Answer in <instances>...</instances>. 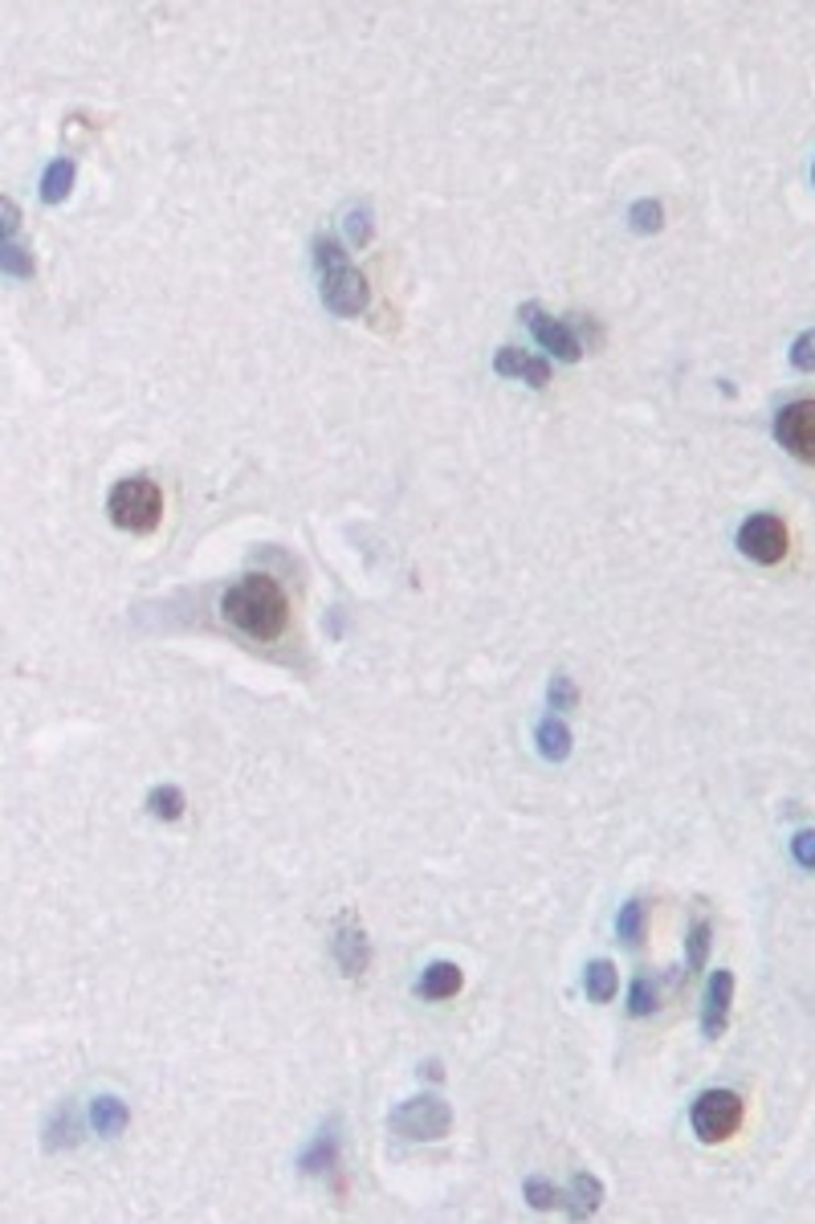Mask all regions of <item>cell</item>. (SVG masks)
<instances>
[{
  "instance_id": "obj_7",
  "label": "cell",
  "mask_w": 815,
  "mask_h": 1224,
  "mask_svg": "<svg viewBox=\"0 0 815 1224\" xmlns=\"http://www.w3.org/2000/svg\"><path fill=\"white\" fill-rule=\"evenodd\" d=\"M322 303L331 306L334 315H343V319L363 315L367 303H372L367 278H363L360 270H351V265H339L331 274H322Z\"/></svg>"
},
{
  "instance_id": "obj_23",
  "label": "cell",
  "mask_w": 815,
  "mask_h": 1224,
  "mask_svg": "<svg viewBox=\"0 0 815 1224\" xmlns=\"http://www.w3.org/2000/svg\"><path fill=\"white\" fill-rule=\"evenodd\" d=\"M628 221H632L636 233H657V229L664 225L661 200H649V196H645V200H636L632 209H628Z\"/></svg>"
},
{
  "instance_id": "obj_28",
  "label": "cell",
  "mask_w": 815,
  "mask_h": 1224,
  "mask_svg": "<svg viewBox=\"0 0 815 1224\" xmlns=\"http://www.w3.org/2000/svg\"><path fill=\"white\" fill-rule=\"evenodd\" d=\"M791 363L800 368V372H815V327L812 331H803L795 343H791Z\"/></svg>"
},
{
  "instance_id": "obj_12",
  "label": "cell",
  "mask_w": 815,
  "mask_h": 1224,
  "mask_svg": "<svg viewBox=\"0 0 815 1224\" xmlns=\"http://www.w3.org/2000/svg\"><path fill=\"white\" fill-rule=\"evenodd\" d=\"M298 1168L302 1176H331L339 1168V1123L331 1118V1127H322L315 1135V1143L298 1155Z\"/></svg>"
},
{
  "instance_id": "obj_1",
  "label": "cell",
  "mask_w": 815,
  "mask_h": 1224,
  "mask_svg": "<svg viewBox=\"0 0 815 1224\" xmlns=\"http://www.w3.org/2000/svg\"><path fill=\"white\" fill-rule=\"evenodd\" d=\"M221 612L229 625H236L253 641L282 637V629L290 621L286 592H282L274 576H245V580H236L221 597Z\"/></svg>"
},
{
  "instance_id": "obj_14",
  "label": "cell",
  "mask_w": 815,
  "mask_h": 1224,
  "mask_svg": "<svg viewBox=\"0 0 815 1224\" xmlns=\"http://www.w3.org/2000/svg\"><path fill=\"white\" fill-rule=\"evenodd\" d=\"M90 1123H95L98 1135H107V1139H114V1135H123L126 1123H131V1111H126V1102H119L114 1094H102V1099L90 1102Z\"/></svg>"
},
{
  "instance_id": "obj_30",
  "label": "cell",
  "mask_w": 815,
  "mask_h": 1224,
  "mask_svg": "<svg viewBox=\"0 0 815 1224\" xmlns=\"http://www.w3.org/2000/svg\"><path fill=\"white\" fill-rule=\"evenodd\" d=\"M346 237H351L355 245H367V241H372V212L367 209L346 212Z\"/></svg>"
},
{
  "instance_id": "obj_19",
  "label": "cell",
  "mask_w": 815,
  "mask_h": 1224,
  "mask_svg": "<svg viewBox=\"0 0 815 1224\" xmlns=\"http://www.w3.org/2000/svg\"><path fill=\"white\" fill-rule=\"evenodd\" d=\"M184 808H188V800H184L176 784H159V788L147 793V812H152L155 821H180Z\"/></svg>"
},
{
  "instance_id": "obj_29",
  "label": "cell",
  "mask_w": 815,
  "mask_h": 1224,
  "mask_svg": "<svg viewBox=\"0 0 815 1224\" xmlns=\"http://www.w3.org/2000/svg\"><path fill=\"white\" fill-rule=\"evenodd\" d=\"M575 702H580V690H575V682H571L566 674H554V682H551V707L554 710H571Z\"/></svg>"
},
{
  "instance_id": "obj_24",
  "label": "cell",
  "mask_w": 815,
  "mask_h": 1224,
  "mask_svg": "<svg viewBox=\"0 0 815 1224\" xmlns=\"http://www.w3.org/2000/svg\"><path fill=\"white\" fill-rule=\"evenodd\" d=\"M0 270L13 274V278H33V253L25 245H16V241H4L0 245Z\"/></svg>"
},
{
  "instance_id": "obj_31",
  "label": "cell",
  "mask_w": 815,
  "mask_h": 1224,
  "mask_svg": "<svg viewBox=\"0 0 815 1224\" xmlns=\"http://www.w3.org/2000/svg\"><path fill=\"white\" fill-rule=\"evenodd\" d=\"M791 853H795V862H800L803 870H815V829H803V833H795V841H791Z\"/></svg>"
},
{
  "instance_id": "obj_18",
  "label": "cell",
  "mask_w": 815,
  "mask_h": 1224,
  "mask_svg": "<svg viewBox=\"0 0 815 1224\" xmlns=\"http://www.w3.org/2000/svg\"><path fill=\"white\" fill-rule=\"evenodd\" d=\"M78 1135H82V1123H78V1111L74 1106H57V1114L49 1118V1127H45V1147L49 1151H57V1147H74L78 1143Z\"/></svg>"
},
{
  "instance_id": "obj_27",
  "label": "cell",
  "mask_w": 815,
  "mask_h": 1224,
  "mask_svg": "<svg viewBox=\"0 0 815 1224\" xmlns=\"http://www.w3.org/2000/svg\"><path fill=\"white\" fill-rule=\"evenodd\" d=\"M315 262L322 274H331V270H339V265H346V253L343 245L334 241V237H318L315 241Z\"/></svg>"
},
{
  "instance_id": "obj_21",
  "label": "cell",
  "mask_w": 815,
  "mask_h": 1224,
  "mask_svg": "<svg viewBox=\"0 0 815 1224\" xmlns=\"http://www.w3.org/2000/svg\"><path fill=\"white\" fill-rule=\"evenodd\" d=\"M616 935H620L628 947H640V939H645V903H640V898L620 906V915H616Z\"/></svg>"
},
{
  "instance_id": "obj_5",
  "label": "cell",
  "mask_w": 815,
  "mask_h": 1224,
  "mask_svg": "<svg viewBox=\"0 0 815 1224\" xmlns=\"http://www.w3.org/2000/svg\"><path fill=\"white\" fill-rule=\"evenodd\" d=\"M738 551L762 568H771L779 559L788 556V527L779 515H750L742 527H738Z\"/></svg>"
},
{
  "instance_id": "obj_16",
  "label": "cell",
  "mask_w": 815,
  "mask_h": 1224,
  "mask_svg": "<svg viewBox=\"0 0 815 1224\" xmlns=\"http://www.w3.org/2000/svg\"><path fill=\"white\" fill-rule=\"evenodd\" d=\"M535 739H539L542 759H551V764H563L566 755H571V731H566V723L563 719H554V714L542 719L539 731H535Z\"/></svg>"
},
{
  "instance_id": "obj_4",
  "label": "cell",
  "mask_w": 815,
  "mask_h": 1224,
  "mask_svg": "<svg viewBox=\"0 0 815 1224\" xmlns=\"http://www.w3.org/2000/svg\"><path fill=\"white\" fill-rule=\"evenodd\" d=\"M742 1114H747V1106L734 1090H705V1094H697L690 1111L693 1135L702 1143H726L734 1130L742 1127Z\"/></svg>"
},
{
  "instance_id": "obj_9",
  "label": "cell",
  "mask_w": 815,
  "mask_h": 1224,
  "mask_svg": "<svg viewBox=\"0 0 815 1224\" xmlns=\"http://www.w3.org/2000/svg\"><path fill=\"white\" fill-rule=\"evenodd\" d=\"M331 951H334V960H339V968H343L346 975H363V972H367V963H372V947H367L363 922L351 915V910H346V915L334 922Z\"/></svg>"
},
{
  "instance_id": "obj_2",
  "label": "cell",
  "mask_w": 815,
  "mask_h": 1224,
  "mask_svg": "<svg viewBox=\"0 0 815 1224\" xmlns=\"http://www.w3.org/2000/svg\"><path fill=\"white\" fill-rule=\"evenodd\" d=\"M107 515L119 531L152 535L164 518V490L152 478H123V482H114L111 499H107Z\"/></svg>"
},
{
  "instance_id": "obj_26",
  "label": "cell",
  "mask_w": 815,
  "mask_h": 1224,
  "mask_svg": "<svg viewBox=\"0 0 815 1224\" xmlns=\"http://www.w3.org/2000/svg\"><path fill=\"white\" fill-rule=\"evenodd\" d=\"M709 935H714V927L705 922V918H697L690 927V939H685V947H690V972H702L705 968V955H709Z\"/></svg>"
},
{
  "instance_id": "obj_20",
  "label": "cell",
  "mask_w": 815,
  "mask_h": 1224,
  "mask_svg": "<svg viewBox=\"0 0 815 1224\" xmlns=\"http://www.w3.org/2000/svg\"><path fill=\"white\" fill-rule=\"evenodd\" d=\"M74 188V160H54L42 176V200L45 205H62Z\"/></svg>"
},
{
  "instance_id": "obj_10",
  "label": "cell",
  "mask_w": 815,
  "mask_h": 1224,
  "mask_svg": "<svg viewBox=\"0 0 815 1224\" xmlns=\"http://www.w3.org/2000/svg\"><path fill=\"white\" fill-rule=\"evenodd\" d=\"M730 1004H734V972L718 968L705 984V1001H702V1032L709 1041H718L726 1025H730Z\"/></svg>"
},
{
  "instance_id": "obj_33",
  "label": "cell",
  "mask_w": 815,
  "mask_h": 1224,
  "mask_svg": "<svg viewBox=\"0 0 815 1224\" xmlns=\"http://www.w3.org/2000/svg\"><path fill=\"white\" fill-rule=\"evenodd\" d=\"M812 176H815V167H812Z\"/></svg>"
},
{
  "instance_id": "obj_32",
  "label": "cell",
  "mask_w": 815,
  "mask_h": 1224,
  "mask_svg": "<svg viewBox=\"0 0 815 1224\" xmlns=\"http://www.w3.org/2000/svg\"><path fill=\"white\" fill-rule=\"evenodd\" d=\"M0 217H4V241H13V233H16V205L9 200V196L0 200Z\"/></svg>"
},
{
  "instance_id": "obj_15",
  "label": "cell",
  "mask_w": 815,
  "mask_h": 1224,
  "mask_svg": "<svg viewBox=\"0 0 815 1224\" xmlns=\"http://www.w3.org/2000/svg\"><path fill=\"white\" fill-rule=\"evenodd\" d=\"M566 1209H571V1216H592L599 1204H604V1183L595 1180V1176H587V1171H580L575 1180H571V1188H566Z\"/></svg>"
},
{
  "instance_id": "obj_25",
  "label": "cell",
  "mask_w": 815,
  "mask_h": 1224,
  "mask_svg": "<svg viewBox=\"0 0 815 1224\" xmlns=\"http://www.w3.org/2000/svg\"><path fill=\"white\" fill-rule=\"evenodd\" d=\"M526 1200H530V1209L551 1212V1209H559V1204H563L566 1192H559L554 1183H547V1180H539V1176H535V1180H526Z\"/></svg>"
},
{
  "instance_id": "obj_17",
  "label": "cell",
  "mask_w": 815,
  "mask_h": 1224,
  "mask_svg": "<svg viewBox=\"0 0 815 1224\" xmlns=\"http://www.w3.org/2000/svg\"><path fill=\"white\" fill-rule=\"evenodd\" d=\"M583 988H587V996H592L595 1004H608L612 996H616V988H620V975H616L612 960L587 963V972H583Z\"/></svg>"
},
{
  "instance_id": "obj_13",
  "label": "cell",
  "mask_w": 815,
  "mask_h": 1224,
  "mask_svg": "<svg viewBox=\"0 0 815 1224\" xmlns=\"http://www.w3.org/2000/svg\"><path fill=\"white\" fill-rule=\"evenodd\" d=\"M416 992H420L425 1001H449V996L461 992V968L449 963V960L429 963L425 975H420V984H416Z\"/></svg>"
},
{
  "instance_id": "obj_6",
  "label": "cell",
  "mask_w": 815,
  "mask_h": 1224,
  "mask_svg": "<svg viewBox=\"0 0 815 1224\" xmlns=\"http://www.w3.org/2000/svg\"><path fill=\"white\" fill-rule=\"evenodd\" d=\"M774 437L783 441L791 458L815 466V401H791L774 417Z\"/></svg>"
},
{
  "instance_id": "obj_3",
  "label": "cell",
  "mask_w": 815,
  "mask_h": 1224,
  "mask_svg": "<svg viewBox=\"0 0 815 1224\" xmlns=\"http://www.w3.org/2000/svg\"><path fill=\"white\" fill-rule=\"evenodd\" d=\"M387 1127L396 1130L400 1139L437 1143L453 1130V1111H449V1102L437 1099V1094H420V1099L400 1102V1106L392 1111V1118H387Z\"/></svg>"
},
{
  "instance_id": "obj_11",
  "label": "cell",
  "mask_w": 815,
  "mask_h": 1224,
  "mask_svg": "<svg viewBox=\"0 0 815 1224\" xmlns=\"http://www.w3.org/2000/svg\"><path fill=\"white\" fill-rule=\"evenodd\" d=\"M494 368H498V376L526 380L530 389H547V380H551V363L539 360V356H526V351H518V348H502Z\"/></svg>"
},
{
  "instance_id": "obj_8",
  "label": "cell",
  "mask_w": 815,
  "mask_h": 1224,
  "mask_svg": "<svg viewBox=\"0 0 815 1224\" xmlns=\"http://www.w3.org/2000/svg\"><path fill=\"white\" fill-rule=\"evenodd\" d=\"M518 315L526 319V327L535 331V339H539L542 348L551 351V356H559L563 363H575L583 356L580 339L571 335V327H566V323H559V319H551V315H547L539 303H526Z\"/></svg>"
},
{
  "instance_id": "obj_22",
  "label": "cell",
  "mask_w": 815,
  "mask_h": 1224,
  "mask_svg": "<svg viewBox=\"0 0 815 1224\" xmlns=\"http://www.w3.org/2000/svg\"><path fill=\"white\" fill-rule=\"evenodd\" d=\"M657 1004H661V992H657V984H652L649 975H636L632 988H628V1013H632V1016H652V1013H657Z\"/></svg>"
}]
</instances>
